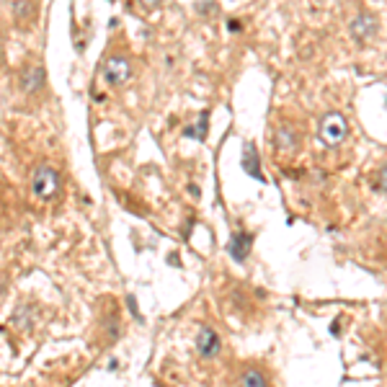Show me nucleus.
<instances>
[{
	"label": "nucleus",
	"mask_w": 387,
	"mask_h": 387,
	"mask_svg": "<svg viewBox=\"0 0 387 387\" xmlns=\"http://www.w3.org/2000/svg\"><path fill=\"white\" fill-rule=\"evenodd\" d=\"M59 189V173L52 165H39L31 176V191L37 199H52Z\"/></svg>",
	"instance_id": "f257e3e1"
},
{
	"label": "nucleus",
	"mask_w": 387,
	"mask_h": 387,
	"mask_svg": "<svg viewBox=\"0 0 387 387\" xmlns=\"http://www.w3.org/2000/svg\"><path fill=\"white\" fill-rule=\"evenodd\" d=\"M297 142H300V137L294 135V126L290 124L276 126V147H281V150H294Z\"/></svg>",
	"instance_id": "423d86ee"
},
{
	"label": "nucleus",
	"mask_w": 387,
	"mask_h": 387,
	"mask_svg": "<svg viewBox=\"0 0 387 387\" xmlns=\"http://www.w3.org/2000/svg\"><path fill=\"white\" fill-rule=\"evenodd\" d=\"M248 248H251V235H235L230 243V253H232V258L235 261H243L245 256H248Z\"/></svg>",
	"instance_id": "1a4fd4ad"
},
{
	"label": "nucleus",
	"mask_w": 387,
	"mask_h": 387,
	"mask_svg": "<svg viewBox=\"0 0 387 387\" xmlns=\"http://www.w3.org/2000/svg\"><path fill=\"white\" fill-rule=\"evenodd\" d=\"M13 13H16L19 19H26L31 13H37V6H34V3H16V6H13Z\"/></svg>",
	"instance_id": "9b49d317"
},
{
	"label": "nucleus",
	"mask_w": 387,
	"mask_h": 387,
	"mask_svg": "<svg viewBox=\"0 0 387 387\" xmlns=\"http://www.w3.org/2000/svg\"><path fill=\"white\" fill-rule=\"evenodd\" d=\"M351 34H354L359 41H367V39L375 34V19H372V16H359V19L351 23Z\"/></svg>",
	"instance_id": "0eeeda50"
},
{
	"label": "nucleus",
	"mask_w": 387,
	"mask_h": 387,
	"mask_svg": "<svg viewBox=\"0 0 387 387\" xmlns=\"http://www.w3.org/2000/svg\"><path fill=\"white\" fill-rule=\"evenodd\" d=\"M196 348H199V354L204 359H214L220 354V336H217V330L209 328V325H204L199 330V336H196Z\"/></svg>",
	"instance_id": "20e7f679"
},
{
	"label": "nucleus",
	"mask_w": 387,
	"mask_h": 387,
	"mask_svg": "<svg viewBox=\"0 0 387 387\" xmlns=\"http://www.w3.org/2000/svg\"><path fill=\"white\" fill-rule=\"evenodd\" d=\"M346 132H348V122H346V116L339 114V111H330V114L320 122V140L328 147L341 145V142L346 140Z\"/></svg>",
	"instance_id": "f03ea898"
},
{
	"label": "nucleus",
	"mask_w": 387,
	"mask_h": 387,
	"mask_svg": "<svg viewBox=\"0 0 387 387\" xmlns=\"http://www.w3.org/2000/svg\"><path fill=\"white\" fill-rule=\"evenodd\" d=\"M377 186L382 189V191H387V165H385V168H379V173H377Z\"/></svg>",
	"instance_id": "f8f14e48"
},
{
	"label": "nucleus",
	"mask_w": 387,
	"mask_h": 387,
	"mask_svg": "<svg viewBox=\"0 0 387 387\" xmlns=\"http://www.w3.org/2000/svg\"><path fill=\"white\" fill-rule=\"evenodd\" d=\"M6 290V276H3V274H0V292Z\"/></svg>",
	"instance_id": "ddd939ff"
},
{
	"label": "nucleus",
	"mask_w": 387,
	"mask_h": 387,
	"mask_svg": "<svg viewBox=\"0 0 387 387\" xmlns=\"http://www.w3.org/2000/svg\"><path fill=\"white\" fill-rule=\"evenodd\" d=\"M240 387H269L266 385V377H263L261 369H245L240 377Z\"/></svg>",
	"instance_id": "9d476101"
},
{
	"label": "nucleus",
	"mask_w": 387,
	"mask_h": 387,
	"mask_svg": "<svg viewBox=\"0 0 387 387\" xmlns=\"http://www.w3.org/2000/svg\"><path fill=\"white\" fill-rule=\"evenodd\" d=\"M243 168L253 178H263L261 171H258V155H256V147L253 145H245V150H243Z\"/></svg>",
	"instance_id": "6e6552de"
},
{
	"label": "nucleus",
	"mask_w": 387,
	"mask_h": 387,
	"mask_svg": "<svg viewBox=\"0 0 387 387\" xmlns=\"http://www.w3.org/2000/svg\"><path fill=\"white\" fill-rule=\"evenodd\" d=\"M129 59L122 55H114L104 62V77L108 80V86H122L126 77H129Z\"/></svg>",
	"instance_id": "7ed1b4c3"
},
{
	"label": "nucleus",
	"mask_w": 387,
	"mask_h": 387,
	"mask_svg": "<svg viewBox=\"0 0 387 387\" xmlns=\"http://www.w3.org/2000/svg\"><path fill=\"white\" fill-rule=\"evenodd\" d=\"M41 86H44V68L39 62L26 65L23 73H21V91L23 93H37V91H41Z\"/></svg>",
	"instance_id": "39448f33"
}]
</instances>
